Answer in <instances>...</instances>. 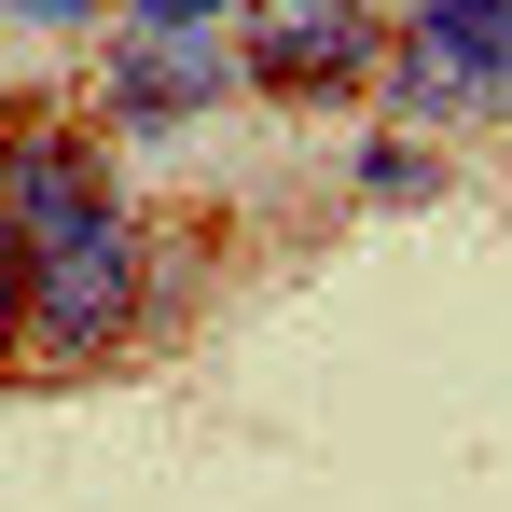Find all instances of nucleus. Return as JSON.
Here are the masks:
<instances>
[{"label": "nucleus", "instance_id": "nucleus-3", "mask_svg": "<svg viewBox=\"0 0 512 512\" xmlns=\"http://www.w3.org/2000/svg\"><path fill=\"white\" fill-rule=\"evenodd\" d=\"M250 70L263 84H346V70H374V14L360 0H263Z\"/></svg>", "mask_w": 512, "mask_h": 512}, {"label": "nucleus", "instance_id": "nucleus-5", "mask_svg": "<svg viewBox=\"0 0 512 512\" xmlns=\"http://www.w3.org/2000/svg\"><path fill=\"white\" fill-rule=\"evenodd\" d=\"M360 194H429V153H388V139H374V153H360Z\"/></svg>", "mask_w": 512, "mask_h": 512}, {"label": "nucleus", "instance_id": "nucleus-1", "mask_svg": "<svg viewBox=\"0 0 512 512\" xmlns=\"http://www.w3.org/2000/svg\"><path fill=\"white\" fill-rule=\"evenodd\" d=\"M0 236H14V277H28V333L56 360L125 346L139 291H153V250H139V222L111 208V180L70 139H42V125L0 139Z\"/></svg>", "mask_w": 512, "mask_h": 512}, {"label": "nucleus", "instance_id": "nucleus-6", "mask_svg": "<svg viewBox=\"0 0 512 512\" xmlns=\"http://www.w3.org/2000/svg\"><path fill=\"white\" fill-rule=\"evenodd\" d=\"M0 14H28V28H84L97 0H0Z\"/></svg>", "mask_w": 512, "mask_h": 512}, {"label": "nucleus", "instance_id": "nucleus-7", "mask_svg": "<svg viewBox=\"0 0 512 512\" xmlns=\"http://www.w3.org/2000/svg\"><path fill=\"white\" fill-rule=\"evenodd\" d=\"M14 319H28V277H14V236H0V346H14Z\"/></svg>", "mask_w": 512, "mask_h": 512}, {"label": "nucleus", "instance_id": "nucleus-4", "mask_svg": "<svg viewBox=\"0 0 512 512\" xmlns=\"http://www.w3.org/2000/svg\"><path fill=\"white\" fill-rule=\"evenodd\" d=\"M111 84H125V111L153 125V111H208V97L236 84V56H222L208 28H167V14H153V28H125V56H111Z\"/></svg>", "mask_w": 512, "mask_h": 512}, {"label": "nucleus", "instance_id": "nucleus-8", "mask_svg": "<svg viewBox=\"0 0 512 512\" xmlns=\"http://www.w3.org/2000/svg\"><path fill=\"white\" fill-rule=\"evenodd\" d=\"M153 14H167V28H208V14H222V0H153Z\"/></svg>", "mask_w": 512, "mask_h": 512}, {"label": "nucleus", "instance_id": "nucleus-2", "mask_svg": "<svg viewBox=\"0 0 512 512\" xmlns=\"http://www.w3.org/2000/svg\"><path fill=\"white\" fill-rule=\"evenodd\" d=\"M402 111H512V0H429L402 28Z\"/></svg>", "mask_w": 512, "mask_h": 512}]
</instances>
